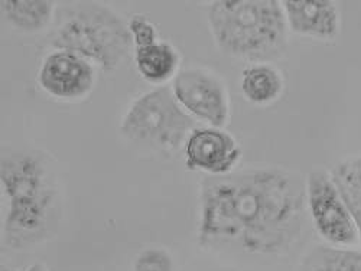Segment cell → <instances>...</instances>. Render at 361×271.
<instances>
[{
    "label": "cell",
    "instance_id": "1",
    "mask_svg": "<svg viewBox=\"0 0 361 271\" xmlns=\"http://www.w3.org/2000/svg\"><path fill=\"white\" fill-rule=\"evenodd\" d=\"M200 248L235 260L289 254L310 220L305 180L283 168H249L200 182Z\"/></svg>",
    "mask_w": 361,
    "mask_h": 271
},
{
    "label": "cell",
    "instance_id": "2",
    "mask_svg": "<svg viewBox=\"0 0 361 271\" xmlns=\"http://www.w3.org/2000/svg\"><path fill=\"white\" fill-rule=\"evenodd\" d=\"M0 184L5 247L23 250L55 235L63 218V195L54 165L44 152L4 147Z\"/></svg>",
    "mask_w": 361,
    "mask_h": 271
},
{
    "label": "cell",
    "instance_id": "3",
    "mask_svg": "<svg viewBox=\"0 0 361 271\" xmlns=\"http://www.w3.org/2000/svg\"><path fill=\"white\" fill-rule=\"evenodd\" d=\"M207 19L217 49L250 64H270L289 45V27L276 0H216Z\"/></svg>",
    "mask_w": 361,
    "mask_h": 271
},
{
    "label": "cell",
    "instance_id": "4",
    "mask_svg": "<svg viewBox=\"0 0 361 271\" xmlns=\"http://www.w3.org/2000/svg\"><path fill=\"white\" fill-rule=\"evenodd\" d=\"M51 46L74 52L106 73L118 70L133 53L128 23L113 8L100 2L58 6Z\"/></svg>",
    "mask_w": 361,
    "mask_h": 271
},
{
    "label": "cell",
    "instance_id": "5",
    "mask_svg": "<svg viewBox=\"0 0 361 271\" xmlns=\"http://www.w3.org/2000/svg\"><path fill=\"white\" fill-rule=\"evenodd\" d=\"M200 127L176 101L172 87H157L136 97L120 120L118 130L130 144L147 152L173 155Z\"/></svg>",
    "mask_w": 361,
    "mask_h": 271
},
{
    "label": "cell",
    "instance_id": "6",
    "mask_svg": "<svg viewBox=\"0 0 361 271\" xmlns=\"http://www.w3.org/2000/svg\"><path fill=\"white\" fill-rule=\"evenodd\" d=\"M305 194L310 220L325 244L351 247L358 243L357 225L331 172L311 170L305 177Z\"/></svg>",
    "mask_w": 361,
    "mask_h": 271
},
{
    "label": "cell",
    "instance_id": "7",
    "mask_svg": "<svg viewBox=\"0 0 361 271\" xmlns=\"http://www.w3.org/2000/svg\"><path fill=\"white\" fill-rule=\"evenodd\" d=\"M171 87L179 106L198 123L226 129L231 115V101L227 85L217 73L190 67L178 73Z\"/></svg>",
    "mask_w": 361,
    "mask_h": 271
},
{
    "label": "cell",
    "instance_id": "8",
    "mask_svg": "<svg viewBox=\"0 0 361 271\" xmlns=\"http://www.w3.org/2000/svg\"><path fill=\"white\" fill-rule=\"evenodd\" d=\"M37 80L42 92L51 99L80 101L96 88L97 67L74 52L52 49L42 59Z\"/></svg>",
    "mask_w": 361,
    "mask_h": 271
},
{
    "label": "cell",
    "instance_id": "9",
    "mask_svg": "<svg viewBox=\"0 0 361 271\" xmlns=\"http://www.w3.org/2000/svg\"><path fill=\"white\" fill-rule=\"evenodd\" d=\"M184 152L187 169L205 176L233 173L243 156V150L233 134L208 126H200L190 134Z\"/></svg>",
    "mask_w": 361,
    "mask_h": 271
},
{
    "label": "cell",
    "instance_id": "10",
    "mask_svg": "<svg viewBox=\"0 0 361 271\" xmlns=\"http://www.w3.org/2000/svg\"><path fill=\"white\" fill-rule=\"evenodd\" d=\"M289 32L318 41H334L341 31L340 8L333 0H283Z\"/></svg>",
    "mask_w": 361,
    "mask_h": 271
},
{
    "label": "cell",
    "instance_id": "11",
    "mask_svg": "<svg viewBox=\"0 0 361 271\" xmlns=\"http://www.w3.org/2000/svg\"><path fill=\"white\" fill-rule=\"evenodd\" d=\"M135 65L139 75L149 84L165 87L180 71V53L166 41L133 49Z\"/></svg>",
    "mask_w": 361,
    "mask_h": 271
},
{
    "label": "cell",
    "instance_id": "12",
    "mask_svg": "<svg viewBox=\"0 0 361 271\" xmlns=\"http://www.w3.org/2000/svg\"><path fill=\"white\" fill-rule=\"evenodd\" d=\"M0 12L15 31L34 35L54 26L58 5L47 0H2Z\"/></svg>",
    "mask_w": 361,
    "mask_h": 271
},
{
    "label": "cell",
    "instance_id": "13",
    "mask_svg": "<svg viewBox=\"0 0 361 271\" xmlns=\"http://www.w3.org/2000/svg\"><path fill=\"white\" fill-rule=\"evenodd\" d=\"M283 88V74L272 64H250L240 77V92L253 106L266 107L276 103Z\"/></svg>",
    "mask_w": 361,
    "mask_h": 271
},
{
    "label": "cell",
    "instance_id": "14",
    "mask_svg": "<svg viewBox=\"0 0 361 271\" xmlns=\"http://www.w3.org/2000/svg\"><path fill=\"white\" fill-rule=\"evenodd\" d=\"M296 271H361V251L317 244L302 256Z\"/></svg>",
    "mask_w": 361,
    "mask_h": 271
},
{
    "label": "cell",
    "instance_id": "15",
    "mask_svg": "<svg viewBox=\"0 0 361 271\" xmlns=\"http://www.w3.org/2000/svg\"><path fill=\"white\" fill-rule=\"evenodd\" d=\"M331 176L354 218L361 243V156L338 162L331 170Z\"/></svg>",
    "mask_w": 361,
    "mask_h": 271
},
{
    "label": "cell",
    "instance_id": "16",
    "mask_svg": "<svg viewBox=\"0 0 361 271\" xmlns=\"http://www.w3.org/2000/svg\"><path fill=\"white\" fill-rule=\"evenodd\" d=\"M133 271H175V263L168 250L149 247L136 256Z\"/></svg>",
    "mask_w": 361,
    "mask_h": 271
},
{
    "label": "cell",
    "instance_id": "17",
    "mask_svg": "<svg viewBox=\"0 0 361 271\" xmlns=\"http://www.w3.org/2000/svg\"><path fill=\"white\" fill-rule=\"evenodd\" d=\"M128 26L133 41V49L161 41L157 25L143 13L133 15L128 22Z\"/></svg>",
    "mask_w": 361,
    "mask_h": 271
},
{
    "label": "cell",
    "instance_id": "18",
    "mask_svg": "<svg viewBox=\"0 0 361 271\" xmlns=\"http://www.w3.org/2000/svg\"><path fill=\"white\" fill-rule=\"evenodd\" d=\"M25 271H51V270L42 263H34V264L29 265Z\"/></svg>",
    "mask_w": 361,
    "mask_h": 271
}]
</instances>
